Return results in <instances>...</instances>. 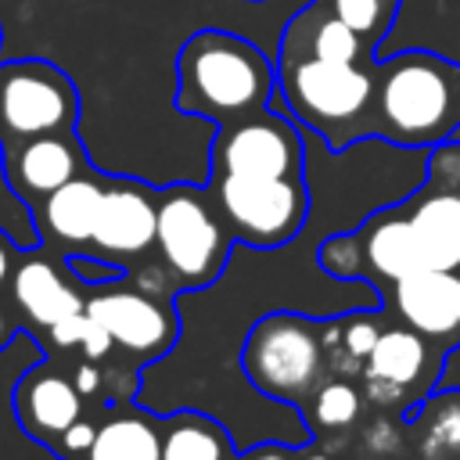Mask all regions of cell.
Wrapping results in <instances>:
<instances>
[{"instance_id": "16", "label": "cell", "mask_w": 460, "mask_h": 460, "mask_svg": "<svg viewBox=\"0 0 460 460\" xmlns=\"http://www.w3.org/2000/svg\"><path fill=\"white\" fill-rule=\"evenodd\" d=\"M104 180H108V172L90 165L86 172L72 176L68 183H61L58 190H50L36 205H29L40 244L54 248L58 255L90 252L93 223H97L101 198H104Z\"/></svg>"}, {"instance_id": "22", "label": "cell", "mask_w": 460, "mask_h": 460, "mask_svg": "<svg viewBox=\"0 0 460 460\" xmlns=\"http://www.w3.org/2000/svg\"><path fill=\"white\" fill-rule=\"evenodd\" d=\"M323 4L349 29H356L370 47H377L392 32V25L399 18V7H402V0H323Z\"/></svg>"}, {"instance_id": "4", "label": "cell", "mask_w": 460, "mask_h": 460, "mask_svg": "<svg viewBox=\"0 0 460 460\" xmlns=\"http://www.w3.org/2000/svg\"><path fill=\"white\" fill-rule=\"evenodd\" d=\"M241 367L259 395L305 410L331 367L320 316H305L298 309H273L259 316L241 345Z\"/></svg>"}, {"instance_id": "28", "label": "cell", "mask_w": 460, "mask_h": 460, "mask_svg": "<svg viewBox=\"0 0 460 460\" xmlns=\"http://www.w3.org/2000/svg\"><path fill=\"white\" fill-rule=\"evenodd\" d=\"M295 446H280V442H259V446H252V449H244L241 453V460H288V453H291Z\"/></svg>"}, {"instance_id": "6", "label": "cell", "mask_w": 460, "mask_h": 460, "mask_svg": "<svg viewBox=\"0 0 460 460\" xmlns=\"http://www.w3.org/2000/svg\"><path fill=\"white\" fill-rule=\"evenodd\" d=\"M205 190L219 208L234 241L252 248H280L295 241L305 230L313 208L305 176L208 172Z\"/></svg>"}, {"instance_id": "5", "label": "cell", "mask_w": 460, "mask_h": 460, "mask_svg": "<svg viewBox=\"0 0 460 460\" xmlns=\"http://www.w3.org/2000/svg\"><path fill=\"white\" fill-rule=\"evenodd\" d=\"M234 234L226 230L219 208L212 205L205 183L172 180L158 187V237L155 255L172 273L180 291H198L219 280L234 252Z\"/></svg>"}, {"instance_id": "17", "label": "cell", "mask_w": 460, "mask_h": 460, "mask_svg": "<svg viewBox=\"0 0 460 460\" xmlns=\"http://www.w3.org/2000/svg\"><path fill=\"white\" fill-rule=\"evenodd\" d=\"M11 406L25 435L43 446H54V438L83 417V395L75 381L68 377V370L54 367L50 356L22 370V377L11 388Z\"/></svg>"}, {"instance_id": "27", "label": "cell", "mask_w": 460, "mask_h": 460, "mask_svg": "<svg viewBox=\"0 0 460 460\" xmlns=\"http://www.w3.org/2000/svg\"><path fill=\"white\" fill-rule=\"evenodd\" d=\"M18 255H22V244L7 234V226H0V291L11 284V273H14Z\"/></svg>"}, {"instance_id": "23", "label": "cell", "mask_w": 460, "mask_h": 460, "mask_svg": "<svg viewBox=\"0 0 460 460\" xmlns=\"http://www.w3.org/2000/svg\"><path fill=\"white\" fill-rule=\"evenodd\" d=\"M65 262H68V270H72L86 288H101V284H111V280H122V277H126L122 266H115V262H108V259H97V255H90V252L65 255Z\"/></svg>"}, {"instance_id": "20", "label": "cell", "mask_w": 460, "mask_h": 460, "mask_svg": "<svg viewBox=\"0 0 460 460\" xmlns=\"http://www.w3.org/2000/svg\"><path fill=\"white\" fill-rule=\"evenodd\" d=\"M86 460H162V431L140 413H115L97 428Z\"/></svg>"}, {"instance_id": "10", "label": "cell", "mask_w": 460, "mask_h": 460, "mask_svg": "<svg viewBox=\"0 0 460 460\" xmlns=\"http://www.w3.org/2000/svg\"><path fill=\"white\" fill-rule=\"evenodd\" d=\"M86 313L108 327L115 352L147 367L180 341V313L172 295H155L133 280H111L86 291Z\"/></svg>"}, {"instance_id": "25", "label": "cell", "mask_w": 460, "mask_h": 460, "mask_svg": "<svg viewBox=\"0 0 460 460\" xmlns=\"http://www.w3.org/2000/svg\"><path fill=\"white\" fill-rule=\"evenodd\" d=\"M79 356L83 359H93V363H108L115 356V338L90 313H86V327H83V338H79Z\"/></svg>"}, {"instance_id": "19", "label": "cell", "mask_w": 460, "mask_h": 460, "mask_svg": "<svg viewBox=\"0 0 460 460\" xmlns=\"http://www.w3.org/2000/svg\"><path fill=\"white\" fill-rule=\"evenodd\" d=\"M162 420V460H230L237 449L226 424L205 410H176Z\"/></svg>"}, {"instance_id": "18", "label": "cell", "mask_w": 460, "mask_h": 460, "mask_svg": "<svg viewBox=\"0 0 460 460\" xmlns=\"http://www.w3.org/2000/svg\"><path fill=\"white\" fill-rule=\"evenodd\" d=\"M420 460H460V385H435L406 410Z\"/></svg>"}, {"instance_id": "12", "label": "cell", "mask_w": 460, "mask_h": 460, "mask_svg": "<svg viewBox=\"0 0 460 460\" xmlns=\"http://www.w3.org/2000/svg\"><path fill=\"white\" fill-rule=\"evenodd\" d=\"M442 363L446 352H438L417 331L402 323H388L363 367L367 399L377 406H402V402L413 406L438 385Z\"/></svg>"}, {"instance_id": "1", "label": "cell", "mask_w": 460, "mask_h": 460, "mask_svg": "<svg viewBox=\"0 0 460 460\" xmlns=\"http://www.w3.org/2000/svg\"><path fill=\"white\" fill-rule=\"evenodd\" d=\"M374 65L320 54L291 36L277 43V101L331 151L374 137Z\"/></svg>"}, {"instance_id": "30", "label": "cell", "mask_w": 460, "mask_h": 460, "mask_svg": "<svg viewBox=\"0 0 460 460\" xmlns=\"http://www.w3.org/2000/svg\"><path fill=\"white\" fill-rule=\"evenodd\" d=\"M305 460H327V456H320V453H313V456H305Z\"/></svg>"}, {"instance_id": "15", "label": "cell", "mask_w": 460, "mask_h": 460, "mask_svg": "<svg viewBox=\"0 0 460 460\" xmlns=\"http://www.w3.org/2000/svg\"><path fill=\"white\" fill-rule=\"evenodd\" d=\"M90 165H93V158H90L79 129L32 137L25 144L0 151L4 183L25 208L36 205L40 198H47L50 190H58L61 183H68L72 176L86 172Z\"/></svg>"}, {"instance_id": "8", "label": "cell", "mask_w": 460, "mask_h": 460, "mask_svg": "<svg viewBox=\"0 0 460 460\" xmlns=\"http://www.w3.org/2000/svg\"><path fill=\"white\" fill-rule=\"evenodd\" d=\"M208 172L305 176V129L273 104L212 129Z\"/></svg>"}, {"instance_id": "29", "label": "cell", "mask_w": 460, "mask_h": 460, "mask_svg": "<svg viewBox=\"0 0 460 460\" xmlns=\"http://www.w3.org/2000/svg\"><path fill=\"white\" fill-rule=\"evenodd\" d=\"M14 334H18V323H14V320H11V316L0 309V349H7Z\"/></svg>"}, {"instance_id": "21", "label": "cell", "mask_w": 460, "mask_h": 460, "mask_svg": "<svg viewBox=\"0 0 460 460\" xmlns=\"http://www.w3.org/2000/svg\"><path fill=\"white\" fill-rule=\"evenodd\" d=\"M363 402H367L363 392L349 377H331L313 392V399L305 402L302 413H305L309 428H349L359 417Z\"/></svg>"}, {"instance_id": "11", "label": "cell", "mask_w": 460, "mask_h": 460, "mask_svg": "<svg viewBox=\"0 0 460 460\" xmlns=\"http://www.w3.org/2000/svg\"><path fill=\"white\" fill-rule=\"evenodd\" d=\"M158 187L144 176L108 172L101 212L90 237V255L122 266L126 273L158 259Z\"/></svg>"}, {"instance_id": "2", "label": "cell", "mask_w": 460, "mask_h": 460, "mask_svg": "<svg viewBox=\"0 0 460 460\" xmlns=\"http://www.w3.org/2000/svg\"><path fill=\"white\" fill-rule=\"evenodd\" d=\"M460 133V65L435 50H399L374 65V137L431 151Z\"/></svg>"}, {"instance_id": "14", "label": "cell", "mask_w": 460, "mask_h": 460, "mask_svg": "<svg viewBox=\"0 0 460 460\" xmlns=\"http://www.w3.org/2000/svg\"><path fill=\"white\" fill-rule=\"evenodd\" d=\"M381 309L438 352L460 349V270H417L381 288Z\"/></svg>"}, {"instance_id": "9", "label": "cell", "mask_w": 460, "mask_h": 460, "mask_svg": "<svg viewBox=\"0 0 460 460\" xmlns=\"http://www.w3.org/2000/svg\"><path fill=\"white\" fill-rule=\"evenodd\" d=\"M424 270H460V137L428 151L424 180L399 201Z\"/></svg>"}, {"instance_id": "13", "label": "cell", "mask_w": 460, "mask_h": 460, "mask_svg": "<svg viewBox=\"0 0 460 460\" xmlns=\"http://www.w3.org/2000/svg\"><path fill=\"white\" fill-rule=\"evenodd\" d=\"M7 291H11V305L22 313L25 331L32 327V334L43 341V334L54 323L86 309L90 288L68 270L65 255H58L47 244H32L22 248Z\"/></svg>"}, {"instance_id": "24", "label": "cell", "mask_w": 460, "mask_h": 460, "mask_svg": "<svg viewBox=\"0 0 460 460\" xmlns=\"http://www.w3.org/2000/svg\"><path fill=\"white\" fill-rule=\"evenodd\" d=\"M93 438H97V424L79 417L68 431H61V435L54 438V446H50V449H54L61 460H75V456H86V453H90Z\"/></svg>"}, {"instance_id": "7", "label": "cell", "mask_w": 460, "mask_h": 460, "mask_svg": "<svg viewBox=\"0 0 460 460\" xmlns=\"http://www.w3.org/2000/svg\"><path fill=\"white\" fill-rule=\"evenodd\" d=\"M79 86L47 58L0 61V151L47 133L79 129Z\"/></svg>"}, {"instance_id": "26", "label": "cell", "mask_w": 460, "mask_h": 460, "mask_svg": "<svg viewBox=\"0 0 460 460\" xmlns=\"http://www.w3.org/2000/svg\"><path fill=\"white\" fill-rule=\"evenodd\" d=\"M72 381H75V388H79L83 399L104 392V374H101V363H93V359H83V363L72 370Z\"/></svg>"}, {"instance_id": "3", "label": "cell", "mask_w": 460, "mask_h": 460, "mask_svg": "<svg viewBox=\"0 0 460 460\" xmlns=\"http://www.w3.org/2000/svg\"><path fill=\"white\" fill-rule=\"evenodd\" d=\"M277 97V68L252 40L226 29H198L176 50V108L212 126L266 108Z\"/></svg>"}, {"instance_id": "31", "label": "cell", "mask_w": 460, "mask_h": 460, "mask_svg": "<svg viewBox=\"0 0 460 460\" xmlns=\"http://www.w3.org/2000/svg\"><path fill=\"white\" fill-rule=\"evenodd\" d=\"M0 43H4V29H0Z\"/></svg>"}]
</instances>
